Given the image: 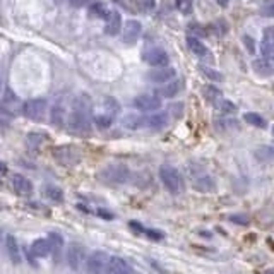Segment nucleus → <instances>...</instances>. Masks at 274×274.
Instances as JSON below:
<instances>
[{
	"instance_id": "nucleus-1",
	"label": "nucleus",
	"mask_w": 274,
	"mask_h": 274,
	"mask_svg": "<svg viewBox=\"0 0 274 274\" xmlns=\"http://www.w3.org/2000/svg\"><path fill=\"white\" fill-rule=\"evenodd\" d=\"M98 178L101 180L105 185H123L129 182L130 170L122 163H115V165H108L98 173Z\"/></svg>"
},
{
	"instance_id": "nucleus-2",
	"label": "nucleus",
	"mask_w": 274,
	"mask_h": 274,
	"mask_svg": "<svg viewBox=\"0 0 274 274\" xmlns=\"http://www.w3.org/2000/svg\"><path fill=\"white\" fill-rule=\"evenodd\" d=\"M159 178H161L163 185L168 192L172 194H180L183 190V178L178 173V170L173 168L170 165H163L159 168Z\"/></svg>"
},
{
	"instance_id": "nucleus-3",
	"label": "nucleus",
	"mask_w": 274,
	"mask_h": 274,
	"mask_svg": "<svg viewBox=\"0 0 274 274\" xmlns=\"http://www.w3.org/2000/svg\"><path fill=\"white\" fill-rule=\"evenodd\" d=\"M89 115L91 113L72 110L71 115H69V129L74 134H79V136L89 134L91 132V118H89Z\"/></svg>"
},
{
	"instance_id": "nucleus-4",
	"label": "nucleus",
	"mask_w": 274,
	"mask_h": 274,
	"mask_svg": "<svg viewBox=\"0 0 274 274\" xmlns=\"http://www.w3.org/2000/svg\"><path fill=\"white\" fill-rule=\"evenodd\" d=\"M45 112H46V99L43 98H33L29 101H26L24 106H22V113H24L26 118L35 120V122L43 120Z\"/></svg>"
},
{
	"instance_id": "nucleus-5",
	"label": "nucleus",
	"mask_w": 274,
	"mask_h": 274,
	"mask_svg": "<svg viewBox=\"0 0 274 274\" xmlns=\"http://www.w3.org/2000/svg\"><path fill=\"white\" fill-rule=\"evenodd\" d=\"M53 158L60 165L72 166L81 159V156H79V151L74 146H59V148L53 149Z\"/></svg>"
},
{
	"instance_id": "nucleus-6",
	"label": "nucleus",
	"mask_w": 274,
	"mask_h": 274,
	"mask_svg": "<svg viewBox=\"0 0 274 274\" xmlns=\"http://www.w3.org/2000/svg\"><path fill=\"white\" fill-rule=\"evenodd\" d=\"M110 257L106 255V252L103 250H96L86 260V271L88 274H105L106 264H108Z\"/></svg>"
},
{
	"instance_id": "nucleus-7",
	"label": "nucleus",
	"mask_w": 274,
	"mask_h": 274,
	"mask_svg": "<svg viewBox=\"0 0 274 274\" xmlns=\"http://www.w3.org/2000/svg\"><path fill=\"white\" fill-rule=\"evenodd\" d=\"M67 259H69V266H71L72 271H81V267L84 266L86 262V250L82 249V245L79 243H72L69 252H67Z\"/></svg>"
},
{
	"instance_id": "nucleus-8",
	"label": "nucleus",
	"mask_w": 274,
	"mask_h": 274,
	"mask_svg": "<svg viewBox=\"0 0 274 274\" xmlns=\"http://www.w3.org/2000/svg\"><path fill=\"white\" fill-rule=\"evenodd\" d=\"M134 106L141 112H155L161 106V99L156 95H141L134 99Z\"/></svg>"
},
{
	"instance_id": "nucleus-9",
	"label": "nucleus",
	"mask_w": 274,
	"mask_h": 274,
	"mask_svg": "<svg viewBox=\"0 0 274 274\" xmlns=\"http://www.w3.org/2000/svg\"><path fill=\"white\" fill-rule=\"evenodd\" d=\"M141 33H142L141 22L136 21V19H130V21H127L125 26H123L122 38H123V41H125L127 45H132V43H136L137 39H139Z\"/></svg>"
},
{
	"instance_id": "nucleus-10",
	"label": "nucleus",
	"mask_w": 274,
	"mask_h": 274,
	"mask_svg": "<svg viewBox=\"0 0 274 274\" xmlns=\"http://www.w3.org/2000/svg\"><path fill=\"white\" fill-rule=\"evenodd\" d=\"M144 60L153 67H166L170 62V57L165 50L161 48H151L144 53Z\"/></svg>"
},
{
	"instance_id": "nucleus-11",
	"label": "nucleus",
	"mask_w": 274,
	"mask_h": 274,
	"mask_svg": "<svg viewBox=\"0 0 274 274\" xmlns=\"http://www.w3.org/2000/svg\"><path fill=\"white\" fill-rule=\"evenodd\" d=\"M176 71L175 69H170V67H159V69H155L148 74V79L151 82H156V84H161V82H170L172 79H175Z\"/></svg>"
},
{
	"instance_id": "nucleus-12",
	"label": "nucleus",
	"mask_w": 274,
	"mask_h": 274,
	"mask_svg": "<svg viewBox=\"0 0 274 274\" xmlns=\"http://www.w3.org/2000/svg\"><path fill=\"white\" fill-rule=\"evenodd\" d=\"M130 267L122 257H110L106 264L105 274H129Z\"/></svg>"
},
{
	"instance_id": "nucleus-13",
	"label": "nucleus",
	"mask_w": 274,
	"mask_h": 274,
	"mask_svg": "<svg viewBox=\"0 0 274 274\" xmlns=\"http://www.w3.org/2000/svg\"><path fill=\"white\" fill-rule=\"evenodd\" d=\"M264 38H262V45H260V50H262L264 57H271L274 59V26H269V28L264 29Z\"/></svg>"
},
{
	"instance_id": "nucleus-14",
	"label": "nucleus",
	"mask_w": 274,
	"mask_h": 274,
	"mask_svg": "<svg viewBox=\"0 0 274 274\" xmlns=\"http://www.w3.org/2000/svg\"><path fill=\"white\" fill-rule=\"evenodd\" d=\"M168 125V115L166 113H153L149 117H144V127H149L153 130H161Z\"/></svg>"
},
{
	"instance_id": "nucleus-15",
	"label": "nucleus",
	"mask_w": 274,
	"mask_h": 274,
	"mask_svg": "<svg viewBox=\"0 0 274 274\" xmlns=\"http://www.w3.org/2000/svg\"><path fill=\"white\" fill-rule=\"evenodd\" d=\"M120 29H122V16H120V12L112 11L108 16V19H106V26H105L106 35L117 36L120 33Z\"/></svg>"
},
{
	"instance_id": "nucleus-16",
	"label": "nucleus",
	"mask_w": 274,
	"mask_h": 274,
	"mask_svg": "<svg viewBox=\"0 0 274 274\" xmlns=\"http://www.w3.org/2000/svg\"><path fill=\"white\" fill-rule=\"evenodd\" d=\"M12 185H14V190L19 194V196H31L33 194L31 180H28L22 175H16L14 178H12Z\"/></svg>"
},
{
	"instance_id": "nucleus-17",
	"label": "nucleus",
	"mask_w": 274,
	"mask_h": 274,
	"mask_svg": "<svg viewBox=\"0 0 274 274\" xmlns=\"http://www.w3.org/2000/svg\"><path fill=\"white\" fill-rule=\"evenodd\" d=\"M5 250H7L9 257L14 264L21 262V250H19V243L16 240L14 235H7L5 236Z\"/></svg>"
},
{
	"instance_id": "nucleus-18",
	"label": "nucleus",
	"mask_w": 274,
	"mask_h": 274,
	"mask_svg": "<svg viewBox=\"0 0 274 274\" xmlns=\"http://www.w3.org/2000/svg\"><path fill=\"white\" fill-rule=\"evenodd\" d=\"M252 69L259 76H262V78H269V76L274 74L273 63H271L269 60H266V59H255L252 62Z\"/></svg>"
},
{
	"instance_id": "nucleus-19",
	"label": "nucleus",
	"mask_w": 274,
	"mask_h": 274,
	"mask_svg": "<svg viewBox=\"0 0 274 274\" xmlns=\"http://www.w3.org/2000/svg\"><path fill=\"white\" fill-rule=\"evenodd\" d=\"M194 189H196L197 192L208 194V192H213V190L216 189V183L209 175H202L200 178L194 180Z\"/></svg>"
},
{
	"instance_id": "nucleus-20",
	"label": "nucleus",
	"mask_w": 274,
	"mask_h": 274,
	"mask_svg": "<svg viewBox=\"0 0 274 274\" xmlns=\"http://www.w3.org/2000/svg\"><path fill=\"white\" fill-rule=\"evenodd\" d=\"M93 108V103L91 98L88 95H78L74 99H72V110H79V112H86V113H91Z\"/></svg>"
},
{
	"instance_id": "nucleus-21",
	"label": "nucleus",
	"mask_w": 274,
	"mask_h": 274,
	"mask_svg": "<svg viewBox=\"0 0 274 274\" xmlns=\"http://www.w3.org/2000/svg\"><path fill=\"white\" fill-rule=\"evenodd\" d=\"M50 252H52V250H50L48 238H38V240H35V242H33L31 254L35 257H46Z\"/></svg>"
},
{
	"instance_id": "nucleus-22",
	"label": "nucleus",
	"mask_w": 274,
	"mask_h": 274,
	"mask_svg": "<svg viewBox=\"0 0 274 274\" xmlns=\"http://www.w3.org/2000/svg\"><path fill=\"white\" fill-rule=\"evenodd\" d=\"M52 123L55 127H63V123H65V108L59 101L52 108Z\"/></svg>"
},
{
	"instance_id": "nucleus-23",
	"label": "nucleus",
	"mask_w": 274,
	"mask_h": 274,
	"mask_svg": "<svg viewBox=\"0 0 274 274\" xmlns=\"http://www.w3.org/2000/svg\"><path fill=\"white\" fill-rule=\"evenodd\" d=\"M200 93H202L204 99H208L209 103H213V105H216V103L221 99V91H219L216 86H202V89H200Z\"/></svg>"
},
{
	"instance_id": "nucleus-24",
	"label": "nucleus",
	"mask_w": 274,
	"mask_h": 274,
	"mask_svg": "<svg viewBox=\"0 0 274 274\" xmlns=\"http://www.w3.org/2000/svg\"><path fill=\"white\" fill-rule=\"evenodd\" d=\"M180 89H182V81H173L168 82L166 86H163L161 89H158V95L163 96V98H173V96L178 95Z\"/></svg>"
},
{
	"instance_id": "nucleus-25",
	"label": "nucleus",
	"mask_w": 274,
	"mask_h": 274,
	"mask_svg": "<svg viewBox=\"0 0 274 274\" xmlns=\"http://www.w3.org/2000/svg\"><path fill=\"white\" fill-rule=\"evenodd\" d=\"M122 123H123V127H127V129L137 130V129H141V127H144V117H139V115L130 113V115L123 117Z\"/></svg>"
},
{
	"instance_id": "nucleus-26",
	"label": "nucleus",
	"mask_w": 274,
	"mask_h": 274,
	"mask_svg": "<svg viewBox=\"0 0 274 274\" xmlns=\"http://www.w3.org/2000/svg\"><path fill=\"white\" fill-rule=\"evenodd\" d=\"M110 12L112 11H108L103 2H96V4H93L91 7H89V16L96 19H108Z\"/></svg>"
},
{
	"instance_id": "nucleus-27",
	"label": "nucleus",
	"mask_w": 274,
	"mask_h": 274,
	"mask_svg": "<svg viewBox=\"0 0 274 274\" xmlns=\"http://www.w3.org/2000/svg\"><path fill=\"white\" fill-rule=\"evenodd\" d=\"M187 46H189L190 52H194L197 57L208 55V48H206L197 38H194V36H187Z\"/></svg>"
},
{
	"instance_id": "nucleus-28",
	"label": "nucleus",
	"mask_w": 274,
	"mask_h": 274,
	"mask_svg": "<svg viewBox=\"0 0 274 274\" xmlns=\"http://www.w3.org/2000/svg\"><path fill=\"white\" fill-rule=\"evenodd\" d=\"M46 139H48V137H46L45 134H39V132H31V134H28V137H26L28 146L33 149H39L46 142Z\"/></svg>"
},
{
	"instance_id": "nucleus-29",
	"label": "nucleus",
	"mask_w": 274,
	"mask_h": 274,
	"mask_svg": "<svg viewBox=\"0 0 274 274\" xmlns=\"http://www.w3.org/2000/svg\"><path fill=\"white\" fill-rule=\"evenodd\" d=\"M243 120H245L247 123H250V125L254 127H259V129H266L267 122L264 117H260L259 113H254V112H249L243 115Z\"/></svg>"
},
{
	"instance_id": "nucleus-30",
	"label": "nucleus",
	"mask_w": 274,
	"mask_h": 274,
	"mask_svg": "<svg viewBox=\"0 0 274 274\" xmlns=\"http://www.w3.org/2000/svg\"><path fill=\"white\" fill-rule=\"evenodd\" d=\"M255 158L260 159V161H274V148L273 146H262V148H259L255 153Z\"/></svg>"
},
{
	"instance_id": "nucleus-31",
	"label": "nucleus",
	"mask_w": 274,
	"mask_h": 274,
	"mask_svg": "<svg viewBox=\"0 0 274 274\" xmlns=\"http://www.w3.org/2000/svg\"><path fill=\"white\" fill-rule=\"evenodd\" d=\"M103 108H105V113H108V115H112V117H115L117 113L120 112V105L115 98H105Z\"/></svg>"
},
{
	"instance_id": "nucleus-32",
	"label": "nucleus",
	"mask_w": 274,
	"mask_h": 274,
	"mask_svg": "<svg viewBox=\"0 0 274 274\" xmlns=\"http://www.w3.org/2000/svg\"><path fill=\"white\" fill-rule=\"evenodd\" d=\"M216 108H218V112L223 113V115H232V113L236 112V106L233 105L232 101H228V99H219V101L216 103Z\"/></svg>"
},
{
	"instance_id": "nucleus-33",
	"label": "nucleus",
	"mask_w": 274,
	"mask_h": 274,
	"mask_svg": "<svg viewBox=\"0 0 274 274\" xmlns=\"http://www.w3.org/2000/svg\"><path fill=\"white\" fill-rule=\"evenodd\" d=\"M48 243H50V250H52V252H60V249H62V245H63V240L59 233H50Z\"/></svg>"
},
{
	"instance_id": "nucleus-34",
	"label": "nucleus",
	"mask_w": 274,
	"mask_h": 274,
	"mask_svg": "<svg viewBox=\"0 0 274 274\" xmlns=\"http://www.w3.org/2000/svg\"><path fill=\"white\" fill-rule=\"evenodd\" d=\"M200 72H202L204 76L208 79H211V81H215V82H221V81H225V78H223V74H219L218 71H215V69H209V67H204V65H200Z\"/></svg>"
},
{
	"instance_id": "nucleus-35",
	"label": "nucleus",
	"mask_w": 274,
	"mask_h": 274,
	"mask_svg": "<svg viewBox=\"0 0 274 274\" xmlns=\"http://www.w3.org/2000/svg\"><path fill=\"white\" fill-rule=\"evenodd\" d=\"M95 123L99 127V129H108L113 123V117L108 115V113H99V115L95 117Z\"/></svg>"
},
{
	"instance_id": "nucleus-36",
	"label": "nucleus",
	"mask_w": 274,
	"mask_h": 274,
	"mask_svg": "<svg viewBox=\"0 0 274 274\" xmlns=\"http://www.w3.org/2000/svg\"><path fill=\"white\" fill-rule=\"evenodd\" d=\"M45 194L50 197L52 200H57V202H60V200H63V192L59 189V187L55 185H48L45 189Z\"/></svg>"
},
{
	"instance_id": "nucleus-37",
	"label": "nucleus",
	"mask_w": 274,
	"mask_h": 274,
	"mask_svg": "<svg viewBox=\"0 0 274 274\" xmlns=\"http://www.w3.org/2000/svg\"><path fill=\"white\" fill-rule=\"evenodd\" d=\"M175 5L182 14H190L192 12V0H176Z\"/></svg>"
},
{
	"instance_id": "nucleus-38",
	"label": "nucleus",
	"mask_w": 274,
	"mask_h": 274,
	"mask_svg": "<svg viewBox=\"0 0 274 274\" xmlns=\"http://www.w3.org/2000/svg\"><path fill=\"white\" fill-rule=\"evenodd\" d=\"M137 5L139 9L144 12H151L156 7V0H137Z\"/></svg>"
},
{
	"instance_id": "nucleus-39",
	"label": "nucleus",
	"mask_w": 274,
	"mask_h": 274,
	"mask_svg": "<svg viewBox=\"0 0 274 274\" xmlns=\"http://www.w3.org/2000/svg\"><path fill=\"white\" fill-rule=\"evenodd\" d=\"M230 221L235 223V225L247 226L250 223V219H249V216H245V215H232V216H230Z\"/></svg>"
},
{
	"instance_id": "nucleus-40",
	"label": "nucleus",
	"mask_w": 274,
	"mask_h": 274,
	"mask_svg": "<svg viewBox=\"0 0 274 274\" xmlns=\"http://www.w3.org/2000/svg\"><path fill=\"white\" fill-rule=\"evenodd\" d=\"M242 39H243V43H245L247 50H249L250 53H254V52H255V41H254V39L250 38L249 35H245V36H243Z\"/></svg>"
},
{
	"instance_id": "nucleus-41",
	"label": "nucleus",
	"mask_w": 274,
	"mask_h": 274,
	"mask_svg": "<svg viewBox=\"0 0 274 274\" xmlns=\"http://www.w3.org/2000/svg\"><path fill=\"white\" fill-rule=\"evenodd\" d=\"M146 236H149L151 240H163V233L161 232H156V230H146Z\"/></svg>"
},
{
	"instance_id": "nucleus-42",
	"label": "nucleus",
	"mask_w": 274,
	"mask_h": 274,
	"mask_svg": "<svg viewBox=\"0 0 274 274\" xmlns=\"http://www.w3.org/2000/svg\"><path fill=\"white\" fill-rule=\"evenodd\" d=\"M262 14L267 18H274V2H269L262 7Z\"/></svg>"
},
{
	"instance_id": "nucleus-43",
	"label": "nucleus",
	"mask_w": 274,
	"mask_h": 274,
	"mask_svg": "<svg viewBox=\"0 0 274 274\" xmlns=\"http://www.w3.org/2000/svg\"><path fill=\"white\" fill-rule=\"evenodd\" d=\"M182 110H183L182 103H176V105H172V106H170V112L175 113V117H180V115H182Z\"/></svg>"
},
{
	"instance_id": "nucleus-44",
	"label": "nucleus",
	"mask_w": 274,
	"mask_h": 274,
	"mask_svg": "<svg viewBox=\"0 0 274 274\" xmlns=\"http://www.w3.org/2000/svg\"><path fill=\"white\" fill-rule=\"evenodd\" d=\"M72 7H84L86 4H89V0H69Z\"/></svg>"
},
{
	"instance_id": "nucleus-45",
	"label": "nucleus",
	"mask_w": 274,
	"mask_h": 274,
	"mask_svg": "<svg viewBox=\"0 0 274 274\" xmlns=\"http://www.w3.org/2000/svg\"><path fill=\"white\" fill-rule=\"evenodd\" d=\"M130 226H132V228L136 230V232H139V233H144V232H146L144 226L139 225V223H137V221H130Z\"/></svg>"
},
{
	"instance_id": "nucleus-46",
	"label": "nucleus",
	"mask_w": 274,
	"mask_h": 274,
	"mask_svg": "<svg viewBox=\"0 0 274 274\" xmlns=\"http://www.w3.org/2000/svg\"><path fill=\"white\" fill-rule=\"evenodd\" d=\"M98 215L101 216V218H106V219H113V215H112V213H106V211H98Z\"/></svg>"
},
{
	"instance_id": "nucleus-47",
	"label": "nucleus",
	"mask_w": 274,
	"mask_h": 274,
	"mask_svg": "<svg viewBox=\"0 0 274 274\" xmlns=\"http://www.w3.org/2000/svg\"><path fill=\"white\" fill-rule=\"evenodd\" d=\"M5 173H7V165L0 161V175H5Z\"/></svg>"
},
{
	"instance_id": "nucleus-48",
	"label": "nucleus",
	"mask_w": 274,
	"mask_h": 274,
	"mask_svg": "<svg viewBox=\"0 0 274 274\" xmlns=\"http://www.w3.org/2000/svg\"><path fill=\"white\" fill-rule=\"evenodd\" d=\"M216 4H219L221 7H228L230 0H216Z\"/></svg>"
},
{
	"instance_id": "nucleus-49",
	"label": "nucleus",
	"mask_w": 274,
	"mask_h": 274,
	"mask_svg": "<svg viewBox=\"0 0 274 274\" xmlns=\"http://www.w3.org/2000/svg\"><path fill=\"white\" fill-rule=\"evenodd\" d=\"M0 89H2V74H0Z\"/></svg>"
},
{
	"instance_id": "nucleus-50",
	"label": "nucleus",
	"mask_w": 274,
	"mask_h": 274,
	"mask_svg": "<svg viewBox=\"0 0 274 274\" xmlns=\"http://www.w3.org/2000/svg\"><path fill=\"white\" fill-rule=\"evenodd\" d=\"M267 274H274V271H267Z\"/></svg>"
},
{
	"instance_id": "nucleus-51",
	"label": "nucleus",
	"mask_w": 274,
	"mask_h": 274,
	"mask_svg": "<svg viewBox=\"0 0 274 274\" xmlns=\"http://www.w3.org/2000/svg\"><path fill=\"white\" fill-rule=\"evenodd\" d=\"M0 240H2V232H0Z\"/></svg>"
},
{
	"instance_id": "nucleus-52",
	"label": "nucleus",
	"mask_w": 274,
	"mask_h": 274,
	"mask_svg": "<svg viewBox=\"0 0 274 274\" xmlns=\"http://www.w3.org/2000/svg\"><path fill=\"white\" fill-rule=\"evenodd\" d=\"M273 136H274V127H273Z\"/></svg>"
}]
</instances>
